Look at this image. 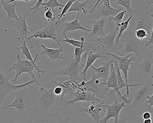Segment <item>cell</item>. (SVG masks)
Instances as JSON below:
<instances>
[{"mask_svg": "<svg viewBox=\"0 0 153 123\" xmlns=\"http://www.w3.org/2000/svg\"><path fill=\"white\" fill-rule=\"evenodd\" d=\"M89 3V1L87 0L83 2H80L79 0H75V1L71 5L68 12H75L77 11L78 13H80V12H82L86 15L88 13V10L87 9V8Z\"/></svg>", "mask_w": 153, "mask_h": 123, "instance_id": "28", "label": "cell"}, {"mask_svg": "<svg viewBox=\"0 0 153 123\" xmlns=\"http://www.w3.org/2000/svg\"><path fill=\"white\" fill-rule=\"evenodd\" d=\"M43 48L42 51V55L47 56L49 57V59L47 60V62L50 61H56L59 62L60 59H64L63 56V46H61L59 49H53V48H48L42 44L41 45Z\"/></svg>", "mask_w": 153, "mask_h": 123, "instance_id": "18", "label": "cell"}, {"mask_svg": "<svg viewBox=\"0 0 153 123\" xmlns=\"http://www.w3.org/2000/svg\"><path fill=\"white\" fill-rule=\"evenodd\" d=\"M153 88V82L148 81L142 87L138 89L134 93V100L131 106L128 107L130 109L137 108L145 103L147 97L151 92Z\"/></svg>", "mask_w": 153, "mask_h": 123, "instance_id": "10", "label": "cell"}, {"mask_svg": "<svg viewBox=\"0 0 153 123\" xmlns=\"http://www.w3.org/2000/svg\"><path fill=\"white\" fill-rule=\"evenodd\" d=\"M150 16H148L147 14H145L141 16H138L134 18V26L132 27V32L139 29H143L147 32L148 34L150 33V29H152L153 28V18L150 19Z\"/></svg>", "mask_w": 153, "mask_h": 123, "instance_id": "16", "label": "cell"}, {"mask_svg": "<svg viewBox=\"0 0 153 123\" xmlns=\"http://www.w3.org/2000/svg\"><path fill=\"white\" fill-rule=\"evenodd\" d=\"M115 63V68H116V75H117V83H118V88L119 89L122 88L124 87H126V90H127V95L128 96L129 93V88L126 84V82H124L123 80V77L121 75L120 72V69L118 67V63L117 61H114Z\"/></svg>", "mask_w": 153, "mask_h": 123, "instance_id": "30", "label": "cell"}, {"mask_svg": "<svg viewBox=\"0 0 153 123\" xmlns=\"http://www.w3.org/2000/svg\"><path fill=\"white\" fill-rule=\"evenodd\" d=\"M10 78L11 76L7 70L0 67V109L1 108V104L3 98L7 94L15 92L17 90L26 88L28 85L35 82V81L32 79L25 83L15 85L10 83L9 81Z\"/></svg>", "mask_w": 153, "mask_h": 123, "instance_id": "5", "label": "cell"}, {"mask_svg": "<svg viewBox=\"0 0 153 123\" xmlns=\"http://www.w3.org/2000/svg\"><path fill=\"white\" fill-rule=\"evenodd\" d=\"M143 123H152V120L151 118L150 119H144Z\"/></svg>", "mask_w": 153, "mask_h": 123, "instance_id": "48", "label": "cell"}, {"mask_svg": "<svg viewBox=\"0 0 153 123\" xmlns=\"http://www.w3.org/2000/svg\"><path fill=\"white\" fill-rule=\"evenodd\" d=\"M53 116L57 118V123H69V121L70 119V117L68 115L66 118H64L62 114L60 115L58 113H55Z\"/></svg>", "mask_w": 153, "mask_h": 123, "instance_id": "40", "label": "cell"}, {"mask_svg": "<svg viewBox=\"0 0 153 123\" xmlns=\"http://www.w3.org/2000/svg\"><path fill=\"white\" fill-rule=\"evenodd\" d=\"M114 61L113 60H110L109 62H103L101 66L98 67H96L92 65L91 68L92 70L95 71V75L98 79L100 78L102 79L104 82L107 81L108 78L110 75V71L109 70V67L111 64H112Z\"/></svg>", "mask_w": 153, "mask_h": 123, "instance_id": "20", "label": "cell"}, {"mask_svg": "<svg viewBox=\"0 0 153 123\" xmlns=\"http://www.w3.org/2000/svg\"><path fill=\"white\" fill-rule=\"evenodd\" d=\"M62 92V89L60 86H55L53 89V93L56 96L59 97Z\"/></svg>", "mask_w": 153, "mask_h": 123, "instance_id": "42", "label": "cell"}, {"mask_svg": "<svg viewBox=\"0 0 153 123\" xmlns=\"http://www.w3.org/2000/svg\"><path fill=\"white\" fill-rule=\"evenodd\" d=\"M101 0H98L97 1V2H96L95 4L94 5L93 7L90 9V10H88V13H90L91 14H93L94 13L95 10H96V8H97V6H98V4L100 3V2H101Z\"/></svg>", "mask_w": 153, "mask_h": 123, "instance_id": "43", "label": "cell"}, {"mask_svg": "<svg viewBox=\"0 0 153 123\" xmlns=\"http://www.w3.org/2000/svg\"><path fill=\"white\" fill-rule=\"evenodd\" d=\"M104 100H102L99 104H95V102H89V105L86 107H80L79 110L80 112H85L91 115L95 123H100V116L102 106L104 105Z\"/></svg>", "mask_w": 153, "mask_h": 123, "instance_id": "17", "label": "cell"}, {"mask_svg": "<svg viewBox=\"0 0 153 123\" xmlns=\"http://www.w3.org/2000/svg\"><path fill=\"white\" fill-rule=\"evenodd\" d=\"M54 87L53 86L50 89L41 87L33 93V107L35 108L43 116H53L64 107L61 101L60 98L53 93Z\"/></svg>", "mask_w": 153, "mask_h": 123, "instance_id": "1", "label": "cell"}, {"mask_svg": "<svg viewBox=\"0 0 153 123\" xmlns=\"http://www.w3.org/2000/svg\"><path fill=\"white\" fill-rule=\"evenodd\" d=\"M15 92L16 97L14 101L8 106H3L2 109L14 107L18 110L20 114L27 115L33 106L32 99L33 93L25 88L17 90Z\"/></svg>", "mask_w": 153, "mask_h": 123, "instance_id": "4", "label": "cell"}, {"mask_svg": "<svg viewBox=\"0 0 153 123\" xmlns=\"http://www.w3.org/2000/svg\"><path fill=\"white\" fill-rule=\"evenodd\" d=\"M118 31L115 29H112L111 32L105 37H100L94 40L96 43H98L103 49L106 51H111L115 49L114 41L116 37V34Z\"/></svg>", "mask_w": 153, "mask_h": 123, "instance_id": "13", "label": "cell"}, {"mask_svg": "<svg viewBox=\"0 0 153 123\" xmlns=\"http://www.w3.org/2000/svg\"><path fill=\"white\" fill-rule=\"evenodd\" d=\"M98 45H99L98 43L94 42L92 39H88L85 38L83 42L82 53L85 52V53L83 56V59H86L88 53L90 52L95 53L96 51L97 50V46Z\"/></svg>", "mask_w": 153, "mask_h": 123, "instance_id": "29", "label": "cell"}, {"mask_svg": "<svg viewBox=\"0 0 153 123\" xmlns=\"http://www.w3.org/2000/svg\"><path fill=\"white\" fill-rule=\"evenodd\" d=\"M105 54L111 56H113L115 58V59L118 61V67L119 69L122 70L123 72V74L124 75V78L126 80V83L128 88L129 87H134L136 86H138L140 84V82H138L136 84H129L128 82V71L130 72L132 70V69L130 68V65L132 64V62L134 61V58L135 57V56L132 58H129L131 56L134 55L133 53H130L125 56H118L115 55L114 54L111 53L110 52H106Z\"/></svg>", "mask_w": 153, "mask_h": 123, "instance_id": "9", "label": "cell"}, {"mask_svg": "<svg viewBox=\"0 0 153 123\" xmlns=\"http://www.w3.org/2000/svg\"><path fill=\"white\" fill-rule=\"evenodd\" d=\"M52 82H53V83L57 84L58 86H60V87H62V92L61 95L60 96V100L61 102H62V101H63L64 96H65V95H66V94H71V96L74 95V93H75L76 91H75V89H74L69 87V86H66V85L61 84V83H59L58 82L56 81L52 80Z\"/></svg>", "mask_w": 153, "mask_h": 123, "instance_id": "32", "label": "cell"}, {"mask_svg": "<svg viewBox=\"0 0 153 123\" xmlns=\"http://www.w3.org/2000/svg\"><path fill=\"white\" fill-rule=\"evenodd\" d=\"M147 50H145L141 47L138 42L135 40H128L124 44V48L122 52V55L126 53H133L137 57L139 61L141 60Z\"/></svg>", "mask_w": 153, "mask_h": 123, "instance_id": "15", "label": "cell"}, {"mask_svg": "<svg viewBox=\"0 0 153 123\" xmlns=\"http://www.w3.org/2000/svg\"><path fill=\"white\" fill-rule=\"evenodd\" d=\"M85 67V64L81 62V58H78L76 60H71V62L65 67L54 71L52 74L53 76L58 75L62 77L67 75L70 77L71 81L78 83V82L82 80L79 77V74L81 70H84Z\"/></svg>", "mask_w": 153, "mask_h": 123, "instance_id": "6", "label": "cell"}, {"mask_svg": "<svg viewBox=\"0 0 153 123\" xmlns=\"http://www.w3.org/2000/svg\"><path fill=\"white\" fill-rule=\"evenodd\" d=\"M153 51H147L136 65V70L139 76L141 78V81L145 80L149 77L153 78Z\"/></svg>", "mask_w": 153, "mask_h": 123, "instance_id": "7", "label": "cell"}, {"mask_svg": "<svg viewBox=\"0 0 153 123\" xmlns=\"http://www.w3.org/2000/svg\"><path fill=\"white\" fill-rule=\"evenodd\" d=\"M153 30L151 31V36L150 37H149V41H148L147 43H146L145 45V47H147L148 46L149 44H151L152 45V47L153 46Z\"/></svg>", "mask_w": 153, "mask_h": 123, "instance_id": "45", "label": "cell"}, {"mask_svg": "<svg viewBox=\"0 0 153 123\" xmlns=\"http://www.w3.org/2000/svg\"><path fill=\"white\" fill-rule=\"evenodd\" d=\"M15 38H17V39H18L19 41L21 42L22 45H21V46H20V47H18V46H14V49H15V50H19V51L21 50L22 54L24 55L26 57L27 60H28V61L31 62L33 63V64L36 68H38V69H40V68H40V66H39V65H37V64H36V59H37V57H38V54H36L34 59H33L31 52H30V51H29V49H28V47H27V45L26 39L21 40V39L19 38V37H15Z\"/></svg>", "mask_w": 153, "mask_h": 123, "instance_id": "25", "label": "cell"}, {"mask_svg": "<svg viewBox=\"0 0 153 123\" xmlns=\"http://www.w3.org/2000/svg\"><path fill=\"white\" fill-rule=\"evenodd\" d=\"M147 98L148 99V100L147 101V103H149V106L148 109H150V108L153 106V94L151 96H148Z\"/></svg>", "mask_w": 153, "mask_h": 123, "instance_id": "44", "label": "cell"}, {"mask_svg": "<svg viewBox=\"0 0 153 123\" xmlns=\"http://www.w3.org/2000/svg\"><path fill=\"white\" fill-rule=\"evenodd\" d=\"M36 4L32 8H28L27 10L32 11L33 13L37 14L41 11V7L42 6V3L43 2V0H38L36 1Z\"/></svg>", "mask_w": 153, "mask_h": 123, "instance_id": "39", "label": "cell"}, {"mask_svg": "<svg viewBox=\"0 0 153 123\" xmlns=\"http://www.w3.org/2000/svg\"><path fill=\"white\" fill-rule=\"evenodd\" d=\"M78 90L82 91H89L92 92L95 95L97 98L100 99H102L106 96L107 90L106 89V86L102 82L100 81L94 74L92 79L87 82H85L84 87H79Z\"/></svg>", "mask_w": 153, "mask_h": 123, "instance_id": "8", "label": "cell"}, {"mask_svg": "<svg viewBox=\"0 0 153 123\" xmlns=\"http://www.w3.org/2000/svg\"><path fill=\"white\" fill-rule=\"evenodd\" d=\"M142 117L144 119H150L151 118V114L148 111H146L142 115Z\"/></svg>", "mask_w": 153, "mask_h": 123, "instance_id": "46", "label": "cell"}, {"mask_svg": "<svg viewBox=\"0 0 153 123\" xmlns=\"http://www.w3.org/2000/svg\"><path fill=\"white\" fill-rule=\"evenodd\" d=\"M135 37L140 41H145L149 38V34L147 32L145 29H139L134 32Z\"/></svg>", "mask_w": 153, "mask_h": 123, "instance_id": "36", "label": "cell"}, {"mask_svg": "<svg viewBox=\"0 0 153 123\" xmlns=\"http://www.w3.org/2000/svg\"><path fill=\"white\" fill-rule=\"evenodd\" d=\"M36 70L37 71L38 76L41 77L40 73L45 74L48 72L47 71L45 70H42V69H38L36 68L33 63L31 62L28 60H23L21 59L19 56V53L17 52V61L16 62H14L13 65L10 66L9 68L7 69L8 72L11 71L12 70H15L16 71V74L15 75V78L11 80V82H13V84H15V83H16L18 82V79L19 77L21 75V74L25 73H27L31 75L32 77V79L33 80L35 81L36 84H39L38 80L35 76L34 74V70Z\"/></svg>", "mask_w": 153, "mask_h": 123, "instance_id": "3", "label": "cell"}, {"mask_svg": "<svg viewBox=\"0 0 153 123\" xmlns=\"http://www.w3.org/2000/svg\"><path fill=\"white\" fill-rule=\"evenodd\" d=\"M117 4L123 6L126 8V11H128L130 16L133 15H136L137 11L134 10L131 7V0H116L115 1Z\"/></svg>", "mask_w": 153, "mask_h": 123, "instance_id": "33", "label": "cell"}, {"mask_svg": "<svg viewBox=\"0 0 153 123\" xmlns=\"http://www.w3.org/2000/svg\"><path fill=\"white\" fill-rule=\"evenodd\" d=\"M88 58L87 60L86 63L85 65V68L82 71L80 72L79 74V75L80 74H83L84 75V81H85L86 80V72L93 65V64L94 62L97 59H101L102 61L103 60V59L106 58L107 56L101 54V52L100 50H98L96 52L94 53L93 52H90L88 53L87 54Z\"/></svg>", "mask_w": 153, "mask_h": 123, "instance_id": "23", "label": "cell"}, {"mask_svg": "<svg viewBox=\"0 0 153 123\" xmlns=\"http://www.w3.org/2000/svg\"><path fill=\"white\" fill-rule=\"evenodd\" d=\"M101 8L100 9L101 16L105 19L109 16H115L118 13L123 11V9H115L111 6L109 0L101 1Z\"/></svg>", "mask_w": 153, "mask_h": 123, "instance_id": "22", "label": "cell"}, {"mask_svg": "<svg viewBox=\"0 0 153 123\" xmlns=\"http://www.w3.org/2000/svg\"><path fill=\"white\" fill-rule=\"evenodd\" d=\"M106 20L102 18L100 20H92L91 22L93 24V28L90 33L92 40H94L100 37H105L104 28L106 24Z\"/></svg>", "mask_w": 153, "mask_h": 123, "instance_id": "21", "label": "cell"}, {"mask_svg": "<svg viewBox=\"0 0 153 123\" xmlns=\"http://www.w3.org/2000/svg\"></svg>", "mask_w": 153, "mask_h": 123, "instance_id": "51", "label": "cell"}, {"mask_svg": "<svg viewBox=\"0 0 153 123\" xmlns=\"http://www.w3.org/2000/svg\"><path fill=\"white\" fill-rule=\"evenodd\" d=\"M14 26L19 32V38L21 40H27L30 36V31L29 26L27 24L26 17L19 15L18 19L17 20Z\"/></svg>", "mask_w": 153, "mask_h": 123, "instance_id": "19", "label": "cell"}, {"mask_svg": "<svg viewBox=\"0 0 153 123\" xmlns=\"http://www.w3.org/2000/svg\"><path fill=\"white\" fill-rule=\"evenodd\" d=\"M1 4L7 14V19H14L16 20L18 19L19 16L17 14L16 10L17 3L12 4L10 2L9 0H1Z\"/></svg>", "mask_w": 153, "mask_h": 123, "instance_id": "26", "label": "cell"}, {"mask_svg": "<svg viewBox=\"0 0 153 123\" xmlns=\"http://www.w3.org/2000/svg\"><path fill=\"white\" fill-rule=\"evenodd\" d=\"M67 16H65L56 24L55 23H49L47 21H36L33 26H28L30 31V35L27 40L33 38L48 39L53 40L60 45L62 39L60 34L64 28V25L67 22Z\"/></svg>", "mask_w": 153, "mask_h": 123, "instance_id": "2", "label": "cell"}, {"mask_svg": "<svg viewBox=\"0 0 153 123\" xmlns=\"http://www.w3.org/2000/svg\"><path fill=\"white\" fill-rule=\"evenodd\" d=\"M1 0H0V7H1Z\"/></svg>", "mask_w": 153, "mask_h": 123, "instance_id": "50", "label": "cell"}, {"mask_svg": "<svg viewBox=\"0 0 153 123\" xmlns=\"http://www.w3.org/2000/svg\"><path fill=\"white\" fill-rule=\"evenodd\" d=\"M75 1V0H68V2L66 3L65 5V6H64V8H63V9H62V11L61 13V14H60L59 15H58V16L59 17V19H58V20L56 21V24H57L58 22L64 16H66L65 14L66 13H68V11L69 10L70 8L71 7V5L72 4L74 3V2Z\"/></svg>", "mask_w": 153, "mask_h": 123, "instance_id": "37", "label": "cell"}, {"mask_svg": "<svg viewBox=\"0 0 153 123\" xmlns=\"http://www.w3.org/2000/svg\"><path fill=\"white\" fill-rule=\"evenodd\" d=\"M146 2L147 4V6L146 9L147 10L149 7L150 5H151V4H153V0H152V1H146Z\"/></svg>", "mask_w": 153, "mask_h": 123, "instance_id": "47", "label": "cell"}, {"mask_svg": "<svg viewBox=\"0 0 153 123\" xmlns=\"http://www.w3.org/2000/svg\"><path fill=\"white\" fill-rule=\"evenodd\" d=\"M45 16L47 19V22L49 23L56 22V14L53 10L47 9L45 13Z\"/></svg>", "mask_w": 153, "mask_h": 123, "instance_id": "38", "label": "cell"}, {"mask_svg": "<svg viewBox=\"0 0 153 123\" xmlns=\"http://www.w3.org/2000/svg\"><path fill=\"white\" fill-rule=\"evenodd\" d=\"M63 35L65 36L66 39H64V40H62V41L68 43V44H70L72 45L73 46H75V47H81L83 42H84V39H85V37L84 36H82L80 38L81 41H78V40H74L72 38H69L67 37V36L65 34H63Z\"/></svg>", "mask_w": 153, "mask_h": 123, "instance_id": "35", "label": "cell"}, {"mask_svg": "<svg viewBox=\"0 0 153 123\" xmlns=\"http://www.w3.org/2000/svg\"><path fill=\"white\" fill-rule=\"evenodd\" d=\"M42 6H45V10L50 9L54 11L56 8H59L61 10L64 8L65 4L59 3L57 0H49L47 2H43Z\"/></svg>", "mask_w": 153, "mask_h": 123, "instance_id": "31", "label": "cell"}, {"mask_svg": "<svg viewBox=\"0 0 153 123\" xmlns=\"http://www.w3.org/2000/svg\"><path fill=\"white\" fill-rule=\"evenodd\" d=\"M79 14L78 13L77 16L76 17L75 19L72 20L71 22H66L64 25V28L62 29L63 34H65V33L68 31H72L74 32L75 30H78V29H81V30H85V31H87V32H91L92 29H89V28H86L82 26L81 24V21L79 20Z\"/></svg>", "mask_w": 153, "mask_h": 123, "instance_id": "24", "label": "cell"}, {"mask_svg": "<svg viewBox=\"0 0 153 123\" xmlns=\"http://www.w3.org/2000/svg\"><path fill=\"white\" fill-rule=\"evenodd\" d=\"M104 85L106 86V90L108 91L109 88H112L114 90L117 95L121 99L122 101L124 103L128 104V105L131 102L132 100L128 98L125 97L121 93L120 90L118 88V83H117V75H116V68L114 66V64H111V70L110 75L105 82H103Z\"/></svg>", "mask_w": 153, "mask_h": 123, "instance_id": "11", "label": "cell"}, {"mask_svg": "<svg viewBox=\"0 0 153 123\" xmlns=\"http://www.w3.org/2000/svg\"><path fill=\"white\" fill-rule=\"evenodd\" d=\"M124 102L119 103L116 100L114 104L111 105H103L102 107H106L108 109L107 114L105 116L100 120V123H107L110 118H114V123H118L119 122V115L121 110L125 107Z\"/></svg>", "mask_w": 153, "mask_h": 123, "instance_id": "12", "label": "cell"}, {"mask_svg": "<svg viewBox=\"0 0 153 123\" xmlns=\"http://www.w3.org/2000/svg\"><path fill=\"white\" fill-rule=\"evenodd\" d=\"M135 15H132L130 16L125 21H123L119 25V33L118 35L116 36V38L114 41V45H115V50L118 51V49H120L123 46V44H120V39L122 35L123 32L128 28V25L132 18Z\"/></svg>", "mask_w": 153, "mask_h": 123, "instance_id": "27", "label": "cell"}, {"mask_svg": "<svg viewBox=\"0 0 153 123\" xmlns=\"http://www.w3.org/2000/svg\"><path fill=\"white\" fill-rule=\"evenodd\" d=\"M74 98L70 100L65 101L66 103L65 107L68 106L70 104L74 105L75 102L79 101H86L87 102H95L96 101H101L99 99L97 98L95 95L92 92L89 91H82L77 90L74 93Z\"/></svg>", "mask_w": 153, "mask_h": 123, "instance_id": "14", "label": "cell"}, {"mask_svg": "<svg viewBox=\"0 0 153 123\" xmlns=\"http://www.w3.org/2000/svg\"><path fill=\"white\" fill-rule=\"evenodd\" d=\"M126 12H127L126 10H123V11L118 13L115 16H109L107 17L106 19L109 20L110 23L112 20L115 21V23H116V28H115L117 31H119V25L121 22L123 21V19Z\"/></svg>", "mask_w": 153, "mask_h": 123, "instance_id": "34", "label": "cell"}, {"mask_svg": "<svg viewBox=\"0 0 153 123\" xmlns=\"http://www.w3.org/2000/svg\"><path fill=\"white\" fill-rule=\"evenodd\" d=\"M83 44H82L81 47H75V53H74L75 57H74V58L71 59V60H76L77 59H78V58H81V55L83 54V53H82Z\"/></svg>", "mask_w": 153, "mask_h": 123, "instance_id": "41", "label": "cell"}, {"mask_svg": "<svg viewBox=\"0 0 153 123\" xmlns=\"http://www.w3.org/2000/svg\"><path fill=\"white\" fill-rule=\"evenodd\" d=\"M124 121H119V122H118V123H124Z\"/></svg>", "mask_w": 153, "mask_h": 123, "instance_id": "49", "label": "cell"}]
</instances>
